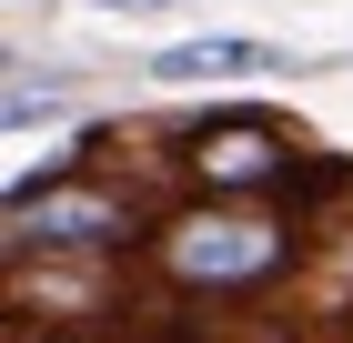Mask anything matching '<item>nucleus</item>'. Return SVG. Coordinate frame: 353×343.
Listing matches in <instances>:
<instances>
[{
	"label": "nucleus",
	"mask_w": 353,
	"mask_h": 343,
	"mask_svg": "<svg viewBox=\"0 0 353 343\" xmlns=\"http://www.w3.org/2000/svg\"><path fill=\"white\" fill-rule=\"evenodd\" d=\"M283 253H293V222H272V212H192V222H172V242H162V263L182 273V283H202V293L263 283Z\"/></svg>",
	"instance_id": "f257e3e1"
},
{
	"label": "nucleus",
	"mask_w": 353,
	"mask_h": 343,
	"mask_svg": "<svg viewBox=\"0 0 353 343\" xmlns=\"http://www.w3.org/2000/svg\"><path fill=\"white\" fill-rule=\"evenodd\" d=\"M10 233H21V242H51V253L132 242V202H111V192H10Z\"/></svg>",
	"instance_id": "f03ea898"
},
{
	"label": "nucleus",
	"mask_w": 353,
	"mask_h": 343,
	"mask_svg": "<svg viewBox=\"0 0 353 343\" xmlns=\"http://www.w3.org/2000/svg\"><path fill=\"white\" fill-rule=\"evenodd\" d=\"M192 172L212 192H252V182H283V141L263 121H212V132H192Z\"/></svg>",
	"instance_id": "7ed1b4c3"
},
{
	"label": "nucleus",
	"mask_w": 353,
	"mask_h": 343,
	"mask_svg": "<svg viewBox=\"0 0 353 343\" xmlns=\"http://www.w3.org/2000/svg\"><path fill=\"white\" fill-rule=\"evenodd\" d=\"M202 71H283V51L272 41H182L152 61V81H202Z\"/></svg>",
	"instance_id": "20e7f679"
},
{
	"label": "nucleus",
	"mask_w": 353,
	"mask_h": 343,
	"mask_svg": "<svg viewBox=\"0 0 353 343\" xmlns=\"http://www.w3.org/2000/svg\"><path fill=\"white\" fill-rule=\"evenodd\" d=\"M91 10H162V0H91Z\"/></svg>",
	"instance_id": "39448f33"
}]
</instances>
